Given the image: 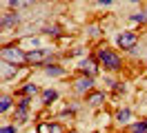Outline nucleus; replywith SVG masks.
I'll return each mask as SVG.
<instances>
[{"label":"nucleus","mask_w":147,"mask_h":133,"mask_svg":"<svg viewBox=\"0 0 147 133\" xmlns=\"http://www.w3.org/2000/svg\"><path fill=\"white\" fill-rule=\"evenodd\" d=\"M2 62L20 67L27 62V53L22 51V47H7V49H2Z\"/></svg>","instance_id":"obj_1"},{"label":"nucleus","mask_w":147,"mask_h":133,"mask_svg":"<svg viewBox=\"0 0 147 133\" xmlns=\"http://www.w3.org/2000/svg\"><path fill=\"white\" fill-rule=\"evenodd\" d=\"M98 60H100V64L105 69H109V71H118L120 69V58L111 51V49H105V47L98 49Z\"/></svg>","instance_id":"obj_2"},{"label":"nucleus","mask_w":147,"mask_h":133,"mask_svg":"<svg viewBox=\"0 0 147 133\" xmlns=\"http://www.w3.org/2000/svg\"><path fill=\"white\" fill-rule=\"evenodd\" d=\"M51 55H54V51L51 49H34V51H27V62H31V64H45V62L51 60Z\"/></svg>","instance_id":"obj_3"},{"label":"nucleus","mask_w":147,"mask_h":133,"mask_svg":"<svg viewBox=\"0 0 147 133\" xmlns=\"http://www.w3.org/2000/svg\"><path fill=\"white\" fill-rule=\"evenodd\" d=\"M116 42H118L120 49H125V51H134V49H136L138 38H136V33H131V31H123V33L116 38Z\"/></svg>","instance_id":"obj_4"},{"label":"nucleus","mask_w":147,"mask_h":133,"mask_svg":"<svg viewBox=\"0 0 147 133\" xmlns=\"http://www.w3.org/2000/svg\"><path fill=\"white\" fill-rule=\"evenodd\" d=\"M18 22H20V16H18V13H5L0 25H2V31H9L11 27H16Z\"/></svg>","instance_id":"obj_5"},{"label":"nucleus","mask_w":147,"mask_h":133,"mask_svg":"<svg viewBox=\"0 0 147 133\" xmlns=\"http://www.w3.org/2000/svg\"><path fill=\"white\" fill-rule=\"evenodd\" d=\"M29 98H25V100H20L18 102V109H16V118H18L20 122H27V113H29Z\"/></svg>","instance_id":"obj_6"},{"label":"nucleus","mask_w":147,"mask_h":133,"mask_svg":"<svg viewBox=\"0 0 147 133\" xmlns=\"http://www.w3.org/2000/svg\"><path fill=\"white\" fill-rule=\"evenodd\" d=\"M78 69L83 71L85 76H92V78L96 76V71H98V69H96V62L89 60V58H87V60H80V62H78Z\"/></svg>","instance_id":"obj_7"},{"label":"nucleus","mask_w":147,"mask_h":133,"mask_svg":"<svg viewBox=\"0 0 147 133\" xmlns=\"http://www.w3.org/2000/svg\"><path fill=\"white\" fill-rule=\"evenodd\" d=\"M92 87H94V78L92 76H85V78H80L78 82H76V91H78V93H85V91H89Z\"/></svg>","instance_id":"obj_8"},{"label":"nucleus","mask_w":147,"mask_h":133,"mask_svg":"<svg viewBox=\"0 0 147 133\" xmlns=\"http://www.w3.org/2000/svg\"><path fill=\"white\" fill-rule=\"evenodd\" d=\"M16 73H18V67H16V64H9V62H2V80L16 78Z\"/></svg>","instance_id":"obj_9"},{"label":"nucleus","mask_w":147,"mask_h":133,"mask_svg":"<svg viewBox=\"0 0 147 133\" xmlns=\"http://www.w3.org/2000/svg\"><path fill=\"white\" fill-rule=\"evenodd\" d=\"M45 73L49 76V78H60V76H65V69H63V67H58V64H47Z\"/></svg>","instance_id":"obj_10"},{"label":"nucleus","mask_w":147,"mask_h":133,"mask_svg":"<svg viewBox=\"0 0 147 133\" xmlns=\"http://www.w3.org/2000/svg\"><path fill=\"white\" fill-rule=\"evenodd\" d=\"M58 100V91L56 89H45L42 91V104H51Z\"/></svg>","instance_id":"obj_11"},{"label":"nucleus","mask_w":147,"mask_h":133,"mask_svg":"<svg viewBox=\"0 0 147 133\" xmlns=\"http://www.w3.org/2000/svg\"><path fill=\"white\" fill-rule=\"evenodd\" d=\"M36 0H9V7L11 9H25L29 5H34Z\"/></svg>","instance_id":"obj_12"},{"label":"nucleus","mask_w":147,"mask_h":133,"mask_svg":"<svg viewBox=\"0 0 147 133\" xmlns=\"http://www.w3.org/2000/svg\"><path fill=\"white\" fill-rule=\"evenodd\" d=\"M40 133H63V129H60V124H42L40 126Z\"/></svg>","instance_id":"obj_13"},{"label":"nucleus","mask_w":147,"mask_h":133,"mask_svg":"<svg viewBox=\"0 0 147 133\" xmlns=\"http://www.w3.org/2000/svg\"><path fill=\"white\" fill-rule=\"evenodd\" d=\"M20 47H31L29 51H34V49H40V40H38V38H25Z\"/></svg>","instance_id":"obj_14"},{"label":"nucleus","mask_w":147,"mask_h":133,"mask_svg":"<svg viewBox=\"0 0 147 133\" xmlns=\"http://www.w3.org/2000/svg\"><path fill=\"white\" fill-rule=\"evenodd\" d=\"M129 131H131V133H145V131H147V120L131 124V126H129Z\"/></svg>","instance_id":"obj_15"},{"label":"nucleus","mask_w":147,"mask_h":133,"mask_svg":"<svg viewBox=\"0 0 147 133\" xmlns=\"http://www.w3.org/2000/svg\"><path fill=\"white\" fill-rule=\"evenodd\" d=\"M129 118H131V111H129V109H123V111H118V115H116V120H118L120 124L129 122Z\"/></svg>","instance_id":"obj_16"},{"label":"nucleus","mask_w":147,"mask_h":133,"mask_svg":"<svg viewBox=\"0 0 147 133\" xmlns=\"http://www.w3.org/2000/svg\"><path fill=\"white\" fill-rule=\"evenodd\" d=\"M9 109H11V98L9 96H2V100H0V111H2V113H7Z\"/></svg>","instance_id":"obj_17"},{"label":"nucleus","mask_w":147,"mask_h":133,"mask_svg":"<svg viewBox=\"0 0 147 133\" xmlns=\"http://www.w3.org/2000/svg\"><path fill=\"white\" fill-rule=\"evenodd\" d=\"M102 100H105V96H102V93H94V96L87 98V102H89V104H94V106H98Z\"/></svg>","instance_id":"obj_18"},{"label":"nucleus","mask_w":147,"mask_h":133,"mask_svg":"<svg viewBox=\"0 0 147 133\" xmlns=\"http://www.w3.org/2000/svg\"><path fill=\"white\" fill-rule=\"evenodd\" d=\"M22 93H25V96H34V93H38V87L31 84V82H27V84L22 87Z\"/></svg>","instance_id":"obj_19"},{"label":"nucleus","mask_w":147,"mask_h":133,"mask_svg":"<svg viewBox=\"0 0 147 133\" xmlns=\"http://www.w3.org/2000/svg\"><path fill=\"white\" fill-rule=\"evenodd\" d=\"M0 133H16V126H13V124H5V126L0 129Z\"/></svg>","instance_id":"obj_20"},{"label":"nucleus","mask_w":147,"mask_h":133,"mask_svg":"<svg viewBox=\"0 0 147 133\" xmlns=\"http://www.w3.org/2000/svg\"><path fill=\"white\" fill-rule=\"evenodd\" d=\"M45 33H58V27H47V29H45Z\"/></svg>","instance_id":"obj_21"},{"label":"nucleus","mask_w":147,"mask_h":133,"mask_svg":"<svg viewBox=\"0 0 147 133\" xmlns=\"http://www.w3.org/2000/svg\"><path fill=\"white\" fill-rule=\"evenodd\" d=\"M114 0H98V5H111Z\"/></svg>","instance_id":"obj_22"},{"label":"nucleus","mask_w":147,"mask_h":133,"mask_svg":"<svg viewBox=\"0 0 147 133\" xmlns=\"http://www.w3.org/2000/svg\"><path fill=\"white\" fill-rule=\"evenodd\" d=\"M131 2H140V0H131Z\"/></svg>","instance_id":"obj_23"},{"label":"nucleus","mask_w":147,"mask_h":133,"mask_svg":"<svg viewBox=\"0 0 147 133\" xmlns=\"http://www.w3.org/2000/svg\"><path fill=\"white\" fill-rule=\"evenodd\" d=\"M145 133H147V131H145Z\"/></svg>","instance_id":"obj_24"}]
</instances>
